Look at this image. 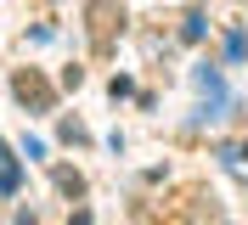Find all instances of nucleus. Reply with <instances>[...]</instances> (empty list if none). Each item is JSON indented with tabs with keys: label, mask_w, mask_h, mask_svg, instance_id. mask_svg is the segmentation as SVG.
<instances>
[{
	"label": "nucleus",
	"mask_w": 248,
	"mask_h": 225,
	"mask_svg": "<svg viewBox=\"0 0 248 225\" xmlns=\"http://www.w3.org/2000/svg\"><path fill=\"white\" fill-rule=\"evenodd\" d=\"M17 96H23V102H34V107H51V90L40 85L34 74H17Z\"/></svg>",
	"instance_id": "f03ea898"
},
{
	"label": "nucleus",
	"mask_w": 248,
	"mask_h": 225,
	"mask_svg": "<svg viewBox=\"0 0 248 225\" xmlns=\"http://www.w3.org/2000/svg\"><path fill=\"white\" fill-rule=\"evenodd\" d=\"M198 85H203V119H226V107H232V96H226L220 74H215V68H203V74H198Z\"/></svg>",
	"instance_id": "f257e3e1"
},
{
	"label": "nucleus",
	"mask_w": 248,
	"mask_h": 225,
	"mask_svg": "<svg viewBox=\"0 0 248 225\" xmlns=\"http://www.w3.org/2000/svg\"><path fill=\"white\" fill-rule=\"evenodd\" d=\"M96 45H108V34H113V6H108V0H102V6H96Z\"/></svg>",
	"instance_id": "20e7f679"
},
{
	"label": "nucleus",
	"mask_w": 248,
	"mask_h": 225,
	"mask_svg": "<svg viewBox=\"0 0 248 225\" xmlns=\"http://www.w3.org/2000/svg\"><path fill=\"white\" fill-rule=\"evenodd\" d=\"M0 192L6 197L17 192V164H12V147H6V141H0Z\"/></svg>",
	"instance_id": "7ed1b4c3"
}]
</instances>
